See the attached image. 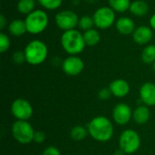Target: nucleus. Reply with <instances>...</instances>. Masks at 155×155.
<instances>
[{"label":"nucleus","instance_id":"6","mask_svg":"<svg viewBox=\"0 0 155 155\" xmlns=\"http://www.w3.org/2000/svg\"><path fill=\"white\" fill-rule=\"evenodd\" d=\"M141 146V138L138 133L133 129L124 131L119 137V148L126 154L136 153Z\"/></svg>","mask_w":155,"mask_h":155},{"label":"nucleus","instance_id":"20","mask_svg":"<svg viewBox=\"0 0 155 155\" xmlns=\"http://www.w3.org/2000/svg\"><path fill=\"white\" fill-rule=\"evenodd\" d=\"M89 134L87 128L83 125H75L70 131V136L74 141L81 142L84 141Z\"/></svg>","mask_w":155,"mask_h":155},{"label":"nucleus","instance_id":"30","mask_svg":"<svg viewBox=\"0 0 155 155\" xmlns=\"http://www.w3.org/2000/svg\"><path fill=\"white\" fill-rule=\"evenodd\" d=\"M45 140V134L42 131H36L34 136V142L36 143H43Z\"/></svg>","mask_w":155,"mask_h":155},{"label":"nucleus","instance_id":"11","mask_svg":"<svg viewBox=\"0 0 155 155\" xmlns=\"http://www.w3.org/2000/svg\"><path fill=\"white\" fill-rule=\"evenodd\" d=\"M133 117V111L131 107L124 103H120L114 106L113 110V119L119 125H125Z\"/></svg>","mask_w":155,"mask_h":155},{"label":"nucleus","instance_id":"15","mask_svg":"<svg viewBox=\"0 0 155 155\" xmlns=\"http://www.w3.org/2000/svg\"><path fill=\"white\" fill-rule=\"evenodd\" d=\"M115 26L117 31L124 35H133L136 28L134 20L128 16H122L118 18L115 22Z\"/></svg>","mask_w":155,"mask_h":155},{"label":"nucleus","instance_id":"3","mask_svg":"<svg viewBox=\"0 0 155 155\" xmlns=\"http://www.w3.org/2000/svg\"><path fill=\"white\" fill-rule=\"evenodd\" d=\"M24 52L26 62L31 65H39L43 64L48 55V48L46 45L38 39L29 42L25 47Z\"/></svg>","mask_w":155,"mask_h":155},{"label":"nucleus","instance_id":"25","mask_svg":"<svg viewBox=\"0 0 155 155\" xmlns=\"http://www.w3.org/2000/svg\"><path fill=\"white\" fill-rule=\"evenodd\" d=\"M36 1L42 7L47 10L58 9L63 3V0H36Z\"/></svg>","mask_w":155,"mask_h":155},{"label":"nucleus","instance_id":"16","mask_svg":"<svg viewBox=\"0 0 155 155\" xmlns=\"http://www.w3.org/2000/svg\"><path fill=\"white\" fill-rule=\"evenodd\" d=\"M151 117V113L147 105H139L133 112V119L138 124H146Z\"/></svg>","mask_w":155,"mask_h":155},{"label":"nucleus","instance_id":"28","mask_svg":"<svg viewBox=\"0 0 155 155\" xmlns=\"http://www.w3.org/2000/svg\"><path fill=\"white\" fill-rule=\"evenodd\" d=\"M112 93L109 88H103L98 92V98L102 101H106L111 98Z\"/></svg>","mask_w":155,"mask_h":155},{"label":"nucleus","instance_id":"27","mask_svg":"<svg viewBox=\"0 0 155 155\" xmlns=\"http://www.w3.org/2000/svg\"><path fill=\"white\" fill-rule=\"evenodd\" d=\"M12 58H13L14 63H15L17 64H21L24 62H26L25 54V52L24 51H16V52H15L13 54Z\"/></svg>","mask_w":155,"mask_h":155},{"label":"nucleus","instance_id":"9","mask_svg":"<svg viewBox=\"0 0 155 155\" xmlns=\"http://www.w3.org/2000/svg\"><path fill=\"white\" fill-rule=\"evenodd\" d=\"M79 19L77 14L72 10L60 11L54 16L56 25L64 32L74 29L78 25Z\"/></svg>","mask_w":155,"mask_h":155},{"label":"nucleus","instance_id":"19","mask_svg":"<svg viewBox=\"0 0 155 155\" xmlns=\"http://www.w3.org/2000/svg\"><path fill=\"white\" fill-rule=\"evenodd\" d=\"M83 35H84V39L85 45L88 46H94L101 41V35L94 28L84 31V33Z\"/></svg>","mask_w":155,"mask_h":155},{"label":"nucleus","instance_id":"14","mask_svg":"<svg viewBox=\"0 0 155 155\" xmlns=\"http://www.w3.org/2000/svg\"><path fill=\"white\" fill-rule=\"evenodd\" d=\"M112 94L117 98H123L128 95L130 93V84L127 81L124 79H115L114 80L109 87Z\"/></svg>","mask_w":155,"mask_h":155},{"label":"nucleus","instance_id":"31","mask_svg":"<svg viewBox=\"0 0 155 155\" xmlns=\"http://www.w3.org/2000/svg\"><path fill=\"white\" fill-rule=\"evenodd\" d=\"M6 25H7V19L3 14H1L0 15V30L1 31L4 30Z\"/></svg>","mask_w":155,"mask_h":155},{"label":"nucleus","instance_id":"2","mask_svg":"<svg viewBox=\"0 0 155 155\" xmlns=\"http://www.w3.org/2000/svg\"><path fill=\"white\" fill-rule=\"evenodd\" d=\"M61 45L70 55H77L81 54L86 46L84 35L76 29L64 31L63 33L61 36Z\"/></svg>","mask_w":155,"mask_h":155},{"label":"nucleus","instance_id":"33","mask_svg":"<svg viewBox=\"0 0 155 155\" xmlns=\"http://www.w3.org/2000/svg\"><path fill=\"white\" fill-rule=\"evenodd\" d=\"M125 154H126V153H125L123 150H121L120 148H119L117 151H115V152H114V155H125Z\"/></svg>","mask_w":155,"mask_h":155},{"label":"nucleus","instance_id":"22","mask_svg":"<svg viewBox=\"0 0 155 155\" xmlns=\"http://www.w3.org/2000/svg\"><path fill=\"white\" fill-rule=\"evenodd\" d=\"M35 6V0H19L16 5L17 11L23 15H29L32 13Z\"/></svg>","mask_w":155,"mask_h":155},{"label":"nucleus","instance_id":"7","mask_svg":"<svg viewBox=\"0 0 155 155\" xmlns=\"http://www.w3.org/2000/svg\"><path fill=\"white\" fill-rule=\"evenodd\" d=\"M94 25L102 30L111 27L115 21V12L110 6L99 7L93 15Z\"/></svg>","mask_w":155,"mask_h":155},{"label":"nucleus","instance_id":"4","mask_svg":"<svg viewBox=\"0 0 155 155\" xmlns=\"http://www.w3.org/2000/svg\"><path fill=\"white\" fill-rule=\"evenodd\" d=\"M25 22L27 33L32 35H38L46 29L49 18L46 12L41 9H35L26 15Z\"/></svg>","mask_w":155,"mask_h":155},{"label":"nucleus","instance_id":"32","mask_svg":"<svg viewBox=\"0 0 155 155\" xmlns=\"http://www.w3.org/2000/svg\"><path fill=\"white\" fill-rule=\"evenodd\" d=\"M149 23H150V27H151L153 30H154L155 31V14H153V15L150 17Z\"/></svg>","mask_w":155,"mask_h":155},{"label":"nucleus","instance_id":"34","mask_svg":"<svg viewBox=\"0 0 155 155\" xmlns=\"http://www.w3.org/2000/svg\"><path fill=\"white\" fill-rule=\"evenodd\" d=\"M153 71L155 72V62L153 64Z\"/></svg>","mask_w":155,"mask_h":155},{"label":"nucleus","instance_id":"5","mask_svg":"<svg viewBox=\"0 0 155 155\" xmlns=\"http://www.w3.org/2000/svg\"><path fill=\"white\" fill-rule=\"evenodd\" d=\"M11 133L15 140L21 144H28L34 142L35 131L28 121L16 120L11 128Z\"/></svg>","mask_w":155,"mask_h":155},{"label":"nucleus","instance_id":"12","mask_svg":"<svg viewBox=\"0 0 155 155\" xmlns=\"http://www.w3.org/2000/svg\"><path fill=\"white\" fill-rule=\"evenodd\" d=\"M140 99L147 106H155V84L147 82L141 86Z\"/></svg>","mask_w":155,"mask_h":155},{"label":"nucleus","instance_id":"18","mask_svg":"<svg viewBox=\"0 0 155 155\" xmlns=\"http://www.w3.org/2000/svg\"><path fill=\"white\" fill-rule=\"evenodd\" d=\"M129 10L134 15L141 17V16H144L147 15L149 11V6H148V4L143 0H135L132 2Z\"/></svg>","mask_w":155,"mask_h":155},{"label":"nucleus","instance_id":"13","mask_svg":"<svg viewBox=\"0 0 155 155\" xmlns=\"http://www.w3.org/2000/svg\"><path fill=\"white\" fill-rule=\"evenodd\" d=\"M153 29L147 25H140L136 27L133 33L134 41L140 45H144L150 43L153 39Z\"/></svg>","mask_w":155,"mask_h":155},{"label":"nucleus","instance_id":"17","mask_svg":"<svg viewBox=\"0 0 155 155\" xmlns=\"http://www.w3.org/2000/svg\"><path fill=\"white\" fill-rule=\"evenodd\" d=\"M8 31L13 36H15V37L22 36L27 32L25 20L15 19L11 21L8 25Z\"/></svg>","mask_w":155,"mask_h":155},{"label":"nucleus","instance_id":"26","mask_svg":"<svg viewBox=\"0 0 155 155\" xmlns=\"http://www.w3.org/2000/svg\"><path fill=\"white\" fill-rule=\"evenodd\" d=\"M10 48V39L3 32L0 33V53L4 54Z\"/></svg>","mask_w":155,"mask_h":155},{"label":"nucleus","instance_id":"29","mask_svg":"<svg viewBox=\"0 0 155 155\" xmlns=\"http://www.w3.org/2000/svg\"><path fill=\"white\" fill-rule=\"evenodd\" d=\"M42 155H61V153H60V151L56 147H54V146H48V147H46L44 150Z\"/></svg>","mask_w":155,"mask_h":155},{"label":"nucleus","instance_id":"10","mask_svg":"<svg viewBox=\"0 0 155 155\" xmlns=\"http://www.w3.org/2000/svg\"><path fill=\"white\" fill-rule=\"evenodd\" d=\"M84 68V61L77 55H69L62 63L64 73L69 76H76L80 74Z\"/></svg>","mask_w":155,"mask_h":155},{"label":"nucleus","instance_id":"8","mask_svg":"<svg viewBox=\"0 0 155 155\" xmlns=\"http://www.w3.org/2000/svg\"><path fill=\"white\" fill-rule=\"evenodd\" d=\"M34 113L32 104L25 99L17 98L11 104L12 115L19 121H28Z\"/></svg>","mask_w":155,"mask_h":155},{"label":"nucleus","instance_id":"24","mask_svg":"<svg viewBox=\"0 0 155 155\" xmlns=\"http://www.w3.org/2000/svg\"><path fill=\"white\" fill-rule=\"evenodd\" d=\"M94 21L93 16L84 15L79 19L78 26L84 31H87V30L94 28Z\"/></svg>","mask_w":155,"mask_h":155},{"label":"nucleus","instance_id":"1","mask_svg":"<svg viewBox=\"0 0 155 155\" xmlns=\"http://www.w3.org/2000/svg\"><path fill=\"white\" fill-rule=\"evenodd\" d=\"M89 135L99 143L110 141L114 135V126L112 122L105 116H96L87 124Z\"/></svg>","mask_w":155,"mask_h":155},{"label":"nucleus","instance_id":"21","mask_svg":"<svg viewBox=\"0 0 155 155\" xmlns=\"http://www.w3.org/2000/svg\"><path fill=\"white\" fill-rule=\"evenodd\" d=\"M109 6L114 11L118 13H124L129 10L130 5L132 4L131 0H108Z\"/></svg>","mask_w":155,"mask_h":155},{"label":"nucleus","instance_id":"23","mask_svg":"<svg viewBox=\"0 0 155 155\" xmlns=\"http://www.w3.org/2000/svg\"><path fill=\"white\" fill-rule=\"evenodd\" d=\"M142 60L144 64H151L155 62V45H148L142 52Z\"/></svg>","mask_w":155,"mask_h":155}]
</instances>
